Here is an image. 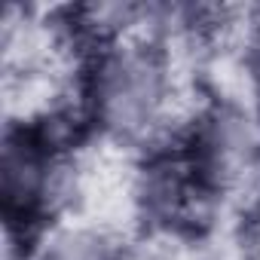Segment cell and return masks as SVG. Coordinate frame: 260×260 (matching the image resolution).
<instances>
[{
  "instance_id": "cell-1",
  "label": "cell",
  "mask_w": 260,
  "mask_h": 260,
  "mask_svg": "<svg viewBox=\"0 0 260 260\" xmlns=\"http://www.w3.org/2000/svg\"><path fill=\"white\" fill-rule=\"evenodd\" d=\"M95 116L119 135H138L166 101V68L150 46L113 49L95 68Z\"/></svg>"
},
{
  "instance_id": "cell-2",
  "label": "cell",
  "mask_w": 260,
  "mask_h": 260,
  "mask_svg": "<svg viewBox=\"0 0 260 260\" xmlns=\"http://www.w3.org/2000/svg\"><path fill=\"white\" fill-rule=\"evenodd\" d=\"M43 260H116V251L98 230H61L49 239Z\"/></svg>"
}]
</instances>
